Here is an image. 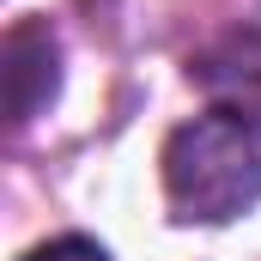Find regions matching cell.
Here are the masks:
<instances>
[{"mask_svg": "<svg viewBox=\"0 0 261 261\" xmlns=\"http://www.w3.org/2000/svg\"><path fill=\"white\" fill-rule=\"evenodd\" d=\"M158 176L176 225H231L261 206V134L237 116L206 110L170 128L158 152Z\"/></svg>", "mask_w": 261, "mask_h": 261, "instance_id": "6da1fadb", "label": "cell"}, {"mask_svg": "<svg viewBox=\"0 0 261 261\" xmlns=\"http://www.w3.org/2000/svg\"><path fill=\"white\" fill-rule=\"evenodd\" d=\"M189 79L206 91V110L237 116L261 134V24H231L189 55Z\"/></svg>", "mask_w": 261, "mask_h": 261, "instance_id": "7a4b0ae2", "label": "cell"}, {"mask_svg": "<svg viewBox=\"0 0 261 261\" xmlns=\"http://www.w3.org/2000/svg\"><path fill=\"white\" fill-rule=\"evenodd\" d=\"M61 91V49L49 37V24H12L6 31V110L12 128H24L43 103H55Z\"/></svg>", "mask_w": 261, "mask_h": 261, "instance_id": "3957f363", "label": "cell"}, {"mask_svg": "<svg viewBox=\"0 0 261 261\" xmlns=\"http://www.w3.org/2000/svg\"><path fill=\"white\" fill-rule=\"evenodd\" d=\"M24 261H110V249H103V243H91V237H55V243L31 249Z\"/></svg>", "mask_w": 261, "mask_h": 261, "instance_id": "277c9868", "label": "cell"}]
</instances>
